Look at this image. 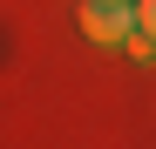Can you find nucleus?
Listing matches in <instances>:
<instances>
[{
  "label": "nucleus",
  "instance_id": "nucleus-1",
  "mask_svg": "<svg viewBox=\"0 0 156 149\" xmlns=\"http://www.w3.org/2000/svg\"><path fill=\"white\" fill-rule=\"evenodd\" d=\"M82 34L102 41V47H122L136 34V7L129 0H82Z\"/></svg>",
  "mask_w": 156,
  "mask_h": 149
},
{
  "label": "nucleus",
  "instance_id": "nucleus-2",
  "mask_svg": "<svg viewBox=\"0 0 156 149\" xmlns=\"http://www.w3.org/2000/svg\"><path fill=\"white\" fill-rule=\"evenodd\" d=\"M136 27H143V34H156V0H136Z\"/></svg>",
  "mask_w": 156,
  "mask_h": 149
}]
</instances>
